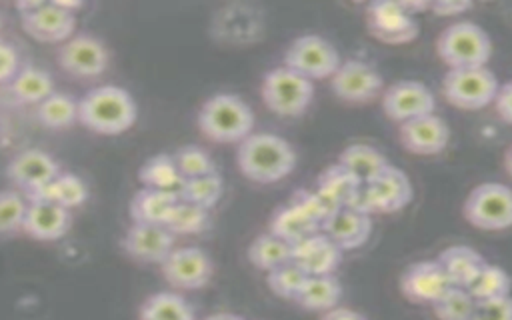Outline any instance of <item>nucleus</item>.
Masks as SVG:
<instances>
[{"instance_id":"f257e3e1","label":"nucleus","mask_w":512,"mask_h":320,"mask_svg":"<svg viewBox=\"0 0 512 320\" xmlns=\"http://www.w3.org/2000/svg\"><path fill=\"white\" fill-rule=\"evenodd\" d=\"M236 164L248 180L274 184L294 170L296 152L292 144L278 134L252 132L238 142Z\"/></svg>"},{"instance_id":"f03ea898","label":"nucleus","mask_w":512,"mask_h":320,"mask_svg":"<svg viewBox=\"0 0 512 320\" xmlns=\"http://www.w3.org/2000/svg\"><path fill=\"white\" fill-rule=\"evenodd\" d=\"M136 116L138 106L132 94L114 84L96 86L78 100V122L96 134H122L132 128Z\"/></svg>"},{"instance_id":"7ed1b4c3","label":"nucleus","mask_w":512,"mask_h":320,"mask_svg":"<svg viewBox=\"0 0 512 320\" xmlns=\"http://www.w3.org/2000/svg\"><path fill=\"white\" fill-rule=\"evenodd\" d=\"M196 120L204 138L222 144H238L254 128L252 108L230 92H218L204 100Z\"/></svg>"},{"instance_id":"20e7f679","label":"nucleus","mask_w":512,"mask_h":320,"mask_svg":"<svg viewBox=\"0 0 512 320\" xmlns=\"http://www.w3.org/2000/svg\"><path fill=\"white\" fill-rule=\"evenodd\" d=\"M436 54L448 68L486 66L492 56V42L482 26L460 20L440 32L436 38Z\"/></svg>"},{"instance_id":"39448f33","label":"nucleus","mask_w":512,"mask_h":320,"mask_svg":"<svg viewBox=\"0 0 512 320\" xmlns=\"http://www.w3.org/2000/svg\"><path fill=\"white\" fill-rule=\"evenodd\" d=\"M412 200L410 178L396 166L388 164L376 178L362 184L348 208L362 214H390L402 210Z\"/></svg>"},{"instance_id":"423d86ee","label":"nucleus","mask_w":512,"mask_h":320,"mask_svg":"<svg viewBox=\"0 0 512 320\" xmlns=\"http://www.w3.org/2000/svg\"><path fill=\"white\" fill-rule=\"evenodd\" d=\"M260 94L274 114L300 116L314 98V84L294 70L278 66L264 74Z\"/></svg>"},{"instance_id":"0eeeda50","label":"nucleus","mask_w":512,"mask_h":320,"mask_svg":"<svg viewBox=\"0 0 512 320\" xmlns=\"http://www.w3.org/2000/svg\"><path fill=\"white\" fill-rule=\"evenodd\" d=\"M464 218L480 230H506L512 224V192L502 182H482L464 200Z\"/></svg>"},{"instance_id":"6e6552de","label":"nucleus","mask_w":512,"mask_h":320,"mask_svg":"<svg viewBox=\"0 0 512 320\" xmlns=\"http://www.w3.org/2000/svg\"><path fill=\"white\" fill-rule=\"evenodd\" d=\"M498 84V78L486 66L448 68L442 78V94L456 108L480 110L492 102Z\"/></svg>"},{"instance_id":"1a4fd4ad","label":"nucleus","mask_w":512,"mask_h":320,"mask_svg":"<svg viewBox=\"0 0 512 320\" xmlns=\"http://www.w3.org/2000/svg\"><path fill=\"white\" fill-rule=\"evenodd\" d=\"M338 50L318 34H302L284 52V66L308 80L330 78L340 66Z\"/></svg>"},{"instance_id":"9d476101","label":"nucleus","mask_w":512,"mask_h":320,"mask_svg":"<svg viewBox=\"0 0 512 320\" xmlns=\"http://www.w3.org/2000/svg\"><path fill=\"white\" fill-rule=\"evenodd\" d=\"M22 28L38 42H64L74 34L76 14L62 2H22L18 4Z\"/></svg>"},{"instance_id":"9b49d317","label":"nucleus","mask_w":512,"mask_h":320,"mask_svg":"<svg viewBox=\"0 0 512 320\" xmlns=\"http://www.w3.org/2000/svg\"><path fill=\"white\" fill-rule=\"evenodd\" d=\"M110 62V52L106 44L86 32L72 34L58 48V64L70 76L76 78H96Z\"/></svg>"},{"instance_id":"f8f14e48","label":"nucleus","mask_w":512,"mask_h":320,"mask_svg":"<svg viewBox=\"0 0 512 320\" xmlns=\"http://www.w3.org/2000/svg\"><path fill=\"white\" fill-rule=\"evenodd\" d=\"M332 92L350 104H364L380 96L384 88L382 74L364 60H344L330 76Z\"/></svg>"},{"instance_id":"ddd939ff","label":"nucleus","mask_w":512,"mask_h":320,"mask_svg":"<svg viewBox=\"0 0 512 320\" xmlns=\"http://www.w3.org/2000/svg\"><path fill=\"white\" fill-rule=\"evenodd\" d=\"M162 276L166 282L180 290H198L212 278V260L198 246H180L162 260Z\"/></svg>"},{"instance_id":"4468645a","label":"nucleus","mask_w":512,"mask_h":320,"mask_svg":"<svg viewBox=\"0 0 512 320\" xmlns=\"http://www.w3.org/2000/svg\"><path fill=\"white\" fill-rule=\"evenodd\" d=\"M366 26L384 44L412 42L420 26L402 2H372L366 6Z\"/></svg>"},{"instance_id":"2eb2a0df","label":"nucleus","mask_w":512,"mask_h":320,"mask_svg":"<svg viewBox=\"0 0 512 320\" xmlns=\"http://www.w3.org/2000/svg\"><path fill=\"white\" fill-rule=\"evenodd\" d=\"M436 98L432 90L416 80H400L388 86L382 94V110L390 120L406 122L424 114H432Z\"/></svg>"},{"instance_id":"dca6fc26","label":"nucleus","mask_w":512,"mask_h":320,"mask_svg":"<svg viewBox=\"0 0 512 320\" xmlns=\"http://www.w3.org/2000/svg\"><path fill=\"white\" fill-rule=\"evenodd\" d=\"M174 238L162 224L132 222L120 240V248L138 262L162 264L174 248Z\"/></svg>"},{"instance_id":"f3484780","label":"nucleus","mask_w":512,"mask_h":320,"mask_svg":"<svg viewBox=\"0 0 512 320\" xmlns=\"http://www.w3.org/2000/svg\"><path fill=\"white\" fill-rule=\"evenodd\" d=\"M6 174L10 182L24 192V196H30L52 182L60 174V166L48 152L26 148L10 160Z\"/></svg>"},{"instance_id":"a211bd4d","label":"nucleus","mask_w":512,"mask_h":320,"mask_svg":"<svg viewBox=\"0 0 512 320\" xmlns=\"http://www.w3.org/2000/svg\"><path fill=\"white\" fill-rule=\"evenodd\" d=\"M450 128L444 118L424 114L400 124V142L402 146L418 156H432L442 152L448 146Z\"/></svg>"},{"instance_id":"6ab92c4d","label":"nucleus","mask_w":512,"mask_h":320,"mask_svg":"<svg viewBox=\"0 0 512 320\" xmlns=\"http://www.w3.org/2000/svg\"><path fill=\"white\" fill-rule=\"evenodd\" d=\"M450 282L436 260H420L410 264L400 278L402 294L418 304L436 302L446 290Z\"/></svg>"},{"instance_id":"aec40b11","label":"nucleus","mask_w":512,"mask_h":320,"mask_svg":"<svg viewBox=\"0 0 512 320\" xmlns=\"http://www.w3.org/2000/svg\"><path fill=\"white\" fill-rule=\"evenodd\" d=\"M290 260L306 276H326L340 266L342 250L324 232H316L292 246Z\"/></svg>"},{"instance_id":"412c9836","label":"nucleus","mask_w":512,"mask_h":320,"mask_svg":"<svg viewBox=\"0 0 512 320\" xmlns=\"http://www.w3.org/2000/svg\"><path fill=\"white\" fill-rule=\"evenodd\" d=\"M26 214L22 222V232L36 240H58L72 226V214L68 208L54 202L26 200Z\"/></svg>"},{"instance_id":"4be33fe9","label":"nucleus","mask_w":512,"mask_h":320,"mask_svg":"<svg viewBox=\"0 0 512 320\" xmlns=\"http://www.w3.org/2000/svg\"><path fill=\"white\" fill-rule=\"evenodd\" d=\"M320 232H324L344 252L362 246L370 238L372 220L368 214L344 206L328 216Z\"/></svg>"},{"instance_id":"5701e85b","label":"nucleus","mask_w":512,"mask_h":320,"mask_svg":"<svg viewBox=\"0 0 512 320\" xmlns=\"http://www.w3.org/2000/svg\"><path fill=\"white\" fill-rule=\"evenodd\" d=\"M436 262L444 270L450 286H458V288H466V284L486 264L482 254L466 244H454L444 248L438 254Z\"/></svg>"},{"instance_id":"b1692460","label":"nucleus","mask_w":512,"mask_h":320,"mask_svg":"<svg viewBox=\"0 0 512 320\" xmlns=\"http://www.w3.org/2000/svg\"><path fill=\"white\" fill-rule=\"evenodd\" d=\"M26 200H40V202H54L64 208H76L82 206L88 200V186L86 182L72 174V172H60L52 182L42 186L30 196H24Z\"/></svg>"},{"instance_id":"393cba45","label":"nucleus","mask_w":512,"mask_h":320,"mask_svg":"<svg viewBox=\"0 0 512 320\" xmlns=\"http://www.w3.org/2000/svg\"><path fill=\"white\" fill-rule=\"evenodd\" d=\"M360 188H362V182L350 170H346L340 162L330 164L316 178V190L324 198H328L336 208L350 206V202L356 198Z\"/></svg>"},{"instance_id":"a878e982","label":"nucleus","mask_w":512,"mask_h":320,"mask_svg":"<svg viewBox=\"0 0 512 320\" xmlns=\"http://www.w3.org/2000/svg\"><path fill=\"white\" fill-rule=\"evenodd\" d=\"M178 200L180 198L170 192L140 188L130 200V218L132 222L164 226Z\"/></svg>"},{"instance_id":"bb28decb","label":"nucleus","mask_w":512,"mask_h":320,"mask_svg":"<svg viewBox=\"0 0 512 320\" xmlns=\"http://www.w3.org/2000/svg\"><path fill=\"white\" fill-rule=\"evenodd\" d=\"M340 298H342L340 280L334 274H326V276H306V280L294 300L304 310L326 312V310L338 306Z\"/></svg>"},{"instance_id":"cd10ccee","label":"nucleus","mask_w":512,"mask_h":320,"mask_svg":"<svg viewBox=\"0 0 512 320\" xmlns=\"http://www.w3.org/2000/svg\"><path fill=\"white\" fill-rule=\"evenodd\" d=\"M8 90L18 104H40L54 92V82L44 68L20 66V70L8 82Z\"/></svg>"},{"instance_id":"c85d7f7f","label":"nucleus","mask_w":512,"mask_h":320,"mask_svg":"<svg viewBox=\"0 0 512 320\" xmlns=\"http://www.w3.org/2000/svg\"><path fill=\"white\" fill-rule=\"evenodd\" d=\"M138 180L142 188L162 190L170 194H180V188L184 184V178L180 176L172 154H154L138 168Z\"/></svg>"},{"instance_id":"c756f323","label":"nucleus","mask_w":512,"mask_h":320,"mask_svg":"<svg viewBox=\"0 0 512 320\" xmlns=\"http://www.w3.org/2000/svg\"><path fill=\"white\" fill-rule=\"evenodd\" d=\"M338 162L346 170H350L362 184L376 178L390 164L388 158L378 148H374L370 144H350V146H346L340 152Z\"/></svg>"},{"instance_id":"7c9ffc66","label":"nucleus","mask_w":512,"mask_h":320,"mask_svg":"<svg viewBox=\"0 0 512 320\" xmlns=\"http://www.w3.org/2000/svg\"><path fill=\"white\" fill-rule=\"evenodd\" d=\"M138 320H196V316L184 296L162 290L140 304Z\"/></svg>"},{"instance_id":"2f4dec72","label":"nucleus","mask_w":512,"mask_h":320,"mask_svg":"<svg viewBox=\"0 0 512 320\" xmlns=\"http://www.w3.org/2000/svg\"><path fill=\"white\" fill-rule=\"evenodd\" d=\"M268 232L276 238L288 242L290 246L298 244L300 240L320 232V226L310 222L306 216H302L298 210H294L290 204L276 208V212L270 218Z\"/></svg>"},{"instance_id":"473e14b6","label":"nucleus","mask_w":512,"mask_h":320,"mask_svg":"<svg viewBox=\"0 0 512 320\" xmlns=\"http://www.w3.org/2000/svg\"><path fill=\"white\" fill-rule=\"evenodd\" d=\"M36 106V118L46 128L62 130L78 122V100H74L70 94L52 92Z\"/></svg>"},{"instance_id":"72a5a7b5","label":"nucleus","mask_w":512,"mask_h":320,"mask_svg":"<svg viewBox=\"0 0 512 320\" xmlns=\"http://www.w3.org/2000/svg\"><path fill=\"white\" fill-rule=\"evenodd\" d=\"M290 256H292V246L270 232L256 236L248 246V260L256 268L266 272L278 268L280 264L290 262Z\"/></svg>"},{"instance_id":"f704fd0d","label":"nucleus","mask_w":512,"mask_h":320,"mask_svg":"<svg viewBox=\"0 0 512 320\" xmlns=\"http://www.w3.org/2000/svg\"><path fill=\"white\" fill-rule=\"evenodd\" d=\"M164 226L174 236L198 234L210 226V210L186 200H178Z\"/></svg>"},{"instance_id":"c9c22d12","label":"nucleus","mask_w":512,"mask_h":320,"mask_svg":"<svg viewBox=\"0 0 512 320\" xmlns=\"http://www.w3.org/2000/svg\"><path fill=\"white\" fill-rule=\"evenodd\" d=\"M474 300H488V298H500L508 296L510 290V280L504 268L496 264H484L476 276L466 284L464 288Z\"/></svg>"},{"instance_id":"e433bc0d","label":"nucleus","mask_w":512,"mask_h":320,"mask_svg":"<svg viewBox=\"0 0 512 320\" xmlns=\"http://www.w3.org/2000/svg\"><path fill=\"white\" fill-rule=\"evenodd\" d=\"M222 192H224V182L218 172H212L206 176L184 180L178 198L210 210L212 206L218 204V200L222 198Z\"/></svg>"},{"instance_id":"4c0bfd02","label":"nucleus","mask_w":512,"mask_h":320,"mask_svg":"<svg viewBox=\"0 0 512 320\" xmlns=\"http://www.w3.org/2000/svg\"><path fill=\"white\" fill-rule=\"evenodd\" d=\"M172 160H174V164H176V168H178V172L184 180L216 172V164H214L212 156L204 148L194 146V144L180 146L172 154Z\"/></svg>"},{"instance_id":"58836bf2","label":"nucleus","mask_w":512,"mask_h":320,"mask_svg":"<svg viewBox=\"0 0 512 320\" xmlns=\"http://www.w3.org/2000/svg\"><path fill=\"white\" fill-rule=\"evenodd\" d=\"M288 204L298 210L302 216H306L310 222H314L316 226L322 228V224L328 220L330 214H334L338 208L324 198L318 190H306V188H298L294 190L292 198L288 200Z\"/></svg>"},{"instance_id":"ea45409f","label":"nucleus","mask_w":512,"mask_h":320,"mask_svg":"<svg viewBox=\"0 0 512 320\" xmlns=\"http://www.w3.org/2000/svg\"><path fill=\"white\" fill-rule=\"evenodd\" d=\"M438 320H470L474 298L458 286H450L436 302H432Z\"/></svg>"},{"instance_id":"a19ab883","label":"nucleus","mask_w":512,"mask_h":320,"mask_svg":"<svg viewBox=\"0 0 512 320\" xmlns=\"http://www.w3.org/2000/svg\"><path fill=\"white\" fill-rule=\"evenodd\" d=\"M26 198L16 190H0V236L22 232L26 214Z\"/></svg>"},{"instance_id":"79ce46f5","label":"nucleus","mask_w":512,"mask_h":320,"mask_svg":"<svg viewBox=\"0 0 512 320\" xmlns=\"http://www.w3.org/2000/svg\"><path fill=\"white\" fill-rule=\"evenodd\" d=\"M304 280H306V274L292 260L286 262V264H280L274 270H270L268 276H266V282H268L270 290L276 296L290 298V300L296 298V294L300 292Z\"/></svg>"},{"instance_id":"37998d69","label":"nucleus","mask_w":512,"mask_h":320,"mask_svg":"<svg viewBox=\"0 0 512 320\" xmlns=\"http://www.w3.org/2000/svg\"><path fill=\"white\" fill-rule=\"evenodd\" d=\"M470 320H512L510 296L474 300V310Z\"/></svg>"},{"instance_id":"c03bdc74","label":"nucleus","mask_w":512,"mask_h":320,"mask_svg":"<svg viewBox=\"0 0 512 320\" xmlns=\"http://www.w3.org/2000/svg\"><path fill=\"white\" fill-rule=\"evenodd\" d=\"M20 70V54L14 44L0 38V84H8Z\"/></svg>"},{"instance_id":"a18cd8bd","label":"nucleus","mask_w":512,"mask_h":320,"mask_svg":"<svg viewBox=\"0 0 512 320\" xmlns=\"http://www.w3.org/2000/svg\"><path fill=\"white\" fill-rule=\"evenodd\" d=\"M492 102H494V108H496L498 116L502 118V122L510 124L512 122V84L510 82L498 84V90H496Z\"/></svg>"},{"instance_id":"49530a36","label":"nucleus","mask_w":512,"mask_h":320,"mask_svg":"<svg viewBox=\"0 0 512 320\" xmlns=\"http://www.w3.org/2000/svg\"><path fill=\"white\" fill-rule=\"evenodd\" d=\"M472 8V2H428V10H432L438 16H458Z\"/></svg>"},{"instance_id":"de8ad7c7","label":"nucleus","mask_w":512,"mask_h":320,"mask_svg":"<svg viewBox=\"0 0 512 320\" xmlns=\"http://www.w3.org/2000/svg\"><path fill=\"white\" fill-rule=\"evenodd\" d=\"M322 320H366L364 314L352 310V308H344V306H334L330 310L324 312Z\"/></svg>"},{"instance_id":"09e8293b","label":"nucleus","mask_w":512,"mask_h":320,"mask_svg":"<svg viewBox=\"0 0 512 320\" xmlns=\"http://www.w3.org/2000/svg\"><path fill=\"white\" fill-rule=\"evenodd\" d=\"M202 320H244V318L234 314V312H214V314L204 316Z\"/></svg>"},{"instance_id":"8fccbe9b","label":"nucleus","mask_w":512,"mask_h":320,"mask_svg":"<svg viewBox=\"0 0 512 320\" xmlns=\"http://www.w3.org/2000/svg\"><path fill=\"white\" fill-rule=\"evenodd\" d=\"M0 26H2V20H0Z\"/></svg>"}]
</instances>
